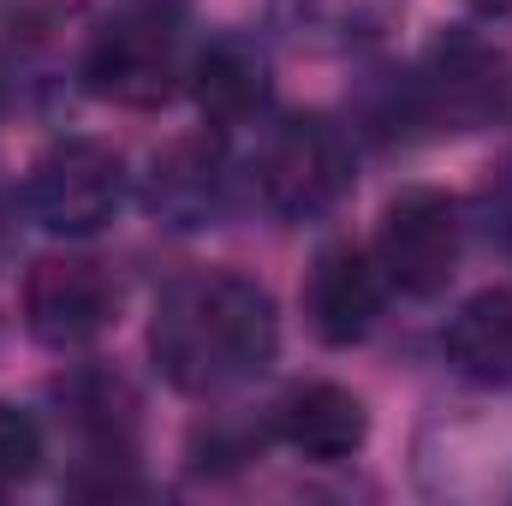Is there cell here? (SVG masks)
Wrapping results in <instances>:
<instances>
[{"label": "cell", "instance_id": "6da1fadb", "mask_svg": "<svg viewBox=\"0 0 512 506\" xmlns=\"http://www.w3.org/2000/svg\"><path fill=\"white\" fill-rule=\"evenodd\" d=\"M280 358L274 292L239 268H185L149 316V364L185 399H221Z\"/></svg>", "mask_w": 512, "mask_h": 506}, {"label": "cell", "instance_id": "7a4b0ae2", "mask_svg": "<svg viewBox=\"0 0 512 506\" xmlns=\"http://www.w3.org/2000/svg\"><path fill=\"white\" fill-rule=\"evenodd\" d=\"M358 185V149L352 131L316 108L280 114L262 126L251 155V197L280 227H316L328 221Z\"/></svg>", "mask_w": 512, "mask_h": 506}, {"label": "cell", "instance_id": "3957f363", "mask_svg": "<svg viewBox=\"0 0 512 506\" xmlns=\"http://www.w3.org/2000/svg\"><path fill=\"white\" fill-rule=\"evenodd\" d=\"M191 72V48L179 30V12L167 6H131L120 0L84 42L78 54V84L108 102V108H131V114H155L185 90Z\"/></svg>", "mask_w": 512, "mask_h": 506}, {"label": "cell", "instance_id": "277c9868", "mask_svg": "<svg viewBox=\"0 0 512 506\" xmlns=\"http://www.w3.org/2000/svg\"><path fill=\"white\" fill-rule=\"evenodd\" d=\"M405 84H411V120H417V137L483 131L512 108L507 54H501L477 24L441 30V36L405 66Z\"/></svg>", "mask_w": 512, "mask_h": 506}, {"label": "cell", "instance_id": "5b68a950", "mask_svg": "<svg viewBox=\"0 0 512 506\" xmlns=\"http://www.w3.org/2000/svg\"><path fill=\"white\" fill-rule=\"evenodd\" d=\"M126 203H131V167L102 137L48 143L30 161L24 191H18V209L54 239H90V233L114 227Z\"/></svg>", "mask_w": 512, "mask_h": 506}, {"label": "cell", "instance_id": "8992f818", "mask_svg": "<svg viewBox=\"0 0 512 506\" xmlns=\"http://www.w3.org/2000/svg\"><path fill=\"white\" fill-rule=\"evenodd\" d=\"M54 399H60V423H66L72 459H78L72 489H96V495L137 489V393H131V381L102 364H78L72 376L54 381Z\"/></svg>", "mask_w": 512, "mask_h": 506}, {"label": "cell", "instance_id": "52a82bcc", "mask_svg": "<svg viewBox=\"0 0 512 506\" xmlns=\"http://www.w3.org/2000/svg\"><path fill=\"white\" fill-rule=\"evenodd\" d=\"M465 203L441 185H405L399 197H387L382 227H376V262H382L387 286L405 298H441L459 274L465 256Z\"/></svg>", "mask_w": 512, "mask_h": 506}, {"label": "cell", "instance_id": "ba28073f", "mask_svg": "<svg viewBox=\"0 0 512 506\" xmlns=\"http://www.w3.org/2000/svg\"><path fill=\"white\" fill-rule=\"evenodd\" d=\"M24 334L48 352H84L120 322V280L84 251H48L24 268L18 286Z\"/></svg>", "mask_w": 512, "mask_h": 506}, {"label": "cell", "instance_id": "9c48e42d", "mask_svg": "<svg viewBox=\"0 0 512 506\" xmlns=\"http://www.w3.org/2000/svg\"><path fill=\"white\" fill-rule=\"evenodd\" d=\"M387 292L393 286H387L376 251L358 245V239H334V245H322V251L310 256L298 304H304L310 334L322 346L346 352V346H358V340L376 334V322H382V310H387Z\"/></svg>", "mask_w": 512, "mask_h": 506}, {"label": "cell", "instance_id": "30bf717a", "mask_svg": "<svg viewBox=\"0 0 512 506\" xmlns=\"http://www.w3.org/2000/svg\"><path fill=\"white\" fill-rule=\"evenodd\" d=\"M227 185H233V167H227V143L221 131H185L173 143H161L149 155V173H143V209L155 227L167 233H203V227H221L227 215Z\"/></svg>", "mask_w": 512, "mask_h": 506}, {"label": "cell", "instance_id": "8fae6325", "mask_svg": "<svg viewBox=\"0 0 512 506\" xmlns=\"http://www.w3.org/2000/svg\"><path fill=\"white\" fill-rule=\"evenodd\" d=\"M185 96L197 102L209 131H245L274 102V60L251 30H221L203 48H191Z\"/></svg>", "mask_w": 512, "mask_h": 506}, {"label": "cell", "instance_id": "7c38bea8", "mask_svg": "<svg viewBox=\"0 0 512 506\" xmlns=\"http://www.w3.org/2000/svg\"><path fill=\"white\" fill-rule=\"evenodd\" d=\"M268 435L310 465H346L370 441V405L340 381H298L274 399Z\"/></svg>", "mask_w": 512, "mask_h": 506}, {"label": "cell", "instance_id": "4fadbf2b", "mask_svg": "<svg viewBox=\"0 0 512 506\" xmlns=\"http://www.w3.org/2000/svg\"><path fill=\"white\" fill-rule=\"evenodd\" d=\"M405 0H268V18L286 42L310 54H358L376 48L399 24Z\"/></svg>", "mask_w": 512, "mask_h": 506}, {"label": "cell", "instance_id": "5bb4252c", "mask_svg": "<svg viewBox=\"0 0 512 506\" xmlns=\"http://www.w3.org/2000/svg\"><path fill=\"white\" fill-rule=\"evenodd\" d=\"M441 358L471 387H512V286H483L447 316Z\"/></svg>", "mask_w": 512, "mask_h": 506}, {"label": "cell", "instance_id": "9a60e30c", "mask_svg": "<svg viewBox=\"0 0 512 506\" xmlns=\"http://www.w3.org/2000/svg\"><path fill=\"white\" fill-rule=\"evenodd\" d=\"M48 459V429L30 405L18 399H0V495L24 489Z\"/></svg>", "mask_w": 512, "mask_h": 506}, {"label": "cell", "instance_id": "2e32d148", "mask_svg": "<svg viewBox=\"0 0 512 506\" xmlns=\"http://www.w3.org/2000/svg\"><path fill=\"white\" fill-rule=\"evenodd\" d=\"M268 429L256 423H209V429H191V471H233V465H251L262 453Z\"/></svg>", "mask_w": 512, "mask_h": 506}, {"label": "cell", "instance_id": "e0dca14e", "mask_svg": "<svg viewBox=\"0 0 512 506\" xmlns=\"http://www.w3.org/2000/svg\"><path fill=\"white\" fill-rule=\"evenodd\" d=\"M477 227L495 251L512 262V149L501 161H489L483 185H477Z\"/></svg>", "mask_w": 512, "mask_h": 506}, {"label": "cell", "instance_id": "ac0fdd59", "mask_svg": "<svg viewBox=\"0 0 512 506\" xmlns=\"http://www.w3.org/2000/svg\"><path fill=\"white\" fill-rule=\"evenodd\" d=\"M84 0H0V36L6 42H42V36H54L72 12H78Z\"/></svg>", "mask_w": 512, "mask_h": 506}, {"label": "cell", "instance_id": "d6986e66", "mask_svg": "<svg viewBox=\"0 0 512 506\" xmlns=\"http://www.w3.org/2000/svg\"><path fill=\"white\" fill-rule=\"evenodd\" d=\"M471 6H477V18H483V24H507V30H512V0H471Z\"/></svg>", "mask_w": 512, "mask_h": 506}, {"label": "cell", "instance_id": "ffe728a7", "mask_svg": "<svg viewBox=\"0 0 512 506\" xmlns=\"http://www.w3.org/2000/svg\"><path fill=\"white\" fill-rule=\"evenodd\" d=\"M12 256V221H6V209H0V262Z\"/></svg>", "mask_w": 512, "mask_h": 506}]
</instances>
